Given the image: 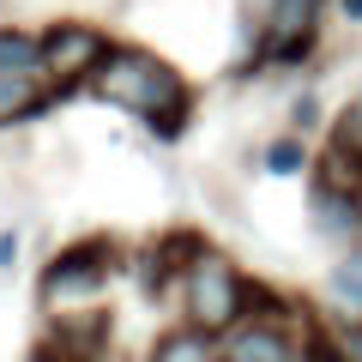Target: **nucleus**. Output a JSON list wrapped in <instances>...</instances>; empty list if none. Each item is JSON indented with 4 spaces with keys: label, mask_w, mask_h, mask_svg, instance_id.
Listing matches in <instances>:
<instances>
[{
    "label": "nucleus",
    "mask_w": 362,
    "mask_h": 362,
    "mask_svg": "<svg viewBox=\"0 0 362 362\" xmlns=\"http://www.w3.org/2000/svg\"><path fill=\"white\" fill-rule=\"evenodd\" d=\"M90 90H97L103 103L151 121L157 139H175V133L187 127V109H194L181 73L169 61H157V54H145V49H109V61L90 73Z\"/></svg>",
    "instance_id": "nucleus-1"
},
{
    "label": "nucleus",
    "mask_w": 362,
    "mask_h": 362,
    "mask_svg": "<svg viewBox=\"0 0 362 362\" xmlns=\"http://www.w3.org/2000/svg\"><path fill=\"white\" fill-rule=\"evenodd\" d=\"M247 308V278L230 266L223 254H199L194 266H187V320H194V332H230L235 320H242Z\"/></svg>",
    "instance_id": "nucleus-2"
},
{
    "label": "nucleus",
    "mask_w": 362,
    "mask_h": 362,
    "mask_svg": "<svg viewBox=\"0 0 362 362\" xmlns=\"http://www.w3.org/2000/svg\"><path fill=\"white\" fill-rule=\"evenodd\" d=\"M109 272H115V242H78V247H66V254H54L49 259V272H42V308H78V302H90V296H103V284H109Z\"/></svg>",
    "instance_id": "nucleus-3"
},
{
    "label": "nucleus",
    "mask_w": 362,
    "mask_h": 362,
    "mask_svg": "<svg viewBox=\"0 0 362 362\" xmlns=\"http://www.w3.org/2000/svg\"><path fill=\"white\" fill-rule=\"evenodd\" d=\"M37 49H42V73H49L61 90H73L78 78H90L109 61V37L90 30V25H54V30L37 37Z\"/></svg>",
    "instance_id": "nucleus-4"
},
{
    "label": "nucleus",
    "mask_w": 362,
    "mask_h": 362,
    "mask_svg": "<svg viewBox=\"0 0 362 362\" xmlns=\"http://www.w3.org/2000/svg\"><path fill=\"white\" fill-rule=\"evenodd\" d=\"M320 6H326V0H272V13H266V37H259V61L296 66L302 54L314 49Z\"/></svg>",
    "instance_id": "nucleus-5"
},
{
    "label": "nucleus",
    "mask_w": 362,
    "mask_h": 362,
    "mask_svg": "<svg viewBox=\"0 0 362 362\" xmlns=\"http://www.w3.org/2000/svg\"><path fill=\"white\" fill-rule=\"evenodd\" d=\"M109 344V314H61L54 338L42 344V362H90L97 350Z\"/></svg>",
    "instance_id": "nucleus-6"
},
{
    "label": "nucleus",
    "mask_w": 362,
    "mask_h": 362,
    "mask_svg": "<svg viewBox=\"0 0 362 362\" xmlns=\"http://www.w3.org/2000/svg\"><path fill=\"white\" fill-rule=\"evenodd\" d=\"M223 362H296V344L278 320H242L223 344Z\"/></svg>",
    "instance_id": "nucleus-7"
},
{
    "label": "nucleus",
    "mask_w": 362,
    "mask_h": 362,
    "mask_svg": "<svg viewBox=\"0 0 362 362\" xmlns=\"http://www.w3.org/2000/svg\"><path fill=\"white\" fill-rule=\"evenodd\" d=\"M314 223H320L326 235H338V242H350V235L362 230V206H356V187H314Z\"/></svg>",
    "instance_id": "nucleus-8"
},
{
    "label": "nucleus",
    "mask_w": 362,
    "mask_h": 362,
    "mask_svg": "<svg viewBox=\"0 0 362 362\" xmlns=\"http://www.w3.org/2000/svg\"><path fill=\"white\" fill-rule=\"evenodd\" d=\"M326 302H332L350 326H362V242L350 247L332 272H326Z\"/></svg>",
    "instance_id": "nucleus-9"
},
{
    "label": "nucleus",
    "mask_w": 362,
    "mask_h": 362,
    "mask_svg": "<svg viewBox=\"0 0 362 362\" xmlns=\"http://www.w3.org/2000/svg\"><path fill=\"white\" fill-rule=\"evenodd\" d=\"M49 103V90H42V73H0V127L6 121H25Z\"/></svg>",
    "instance_id": "nucleus-10"
},
{
    "label": "nucleus",
    "mask_w": 362,
    "mask_h": 362,
    "mask_svg": "<svg viewBox=\"0 0 362 362\" xmlns=\"http://www.w3.org/2000/svg\"><path fill=\"white\" fill-rule=\"evenodd\" d=\"M151 362H223V350L211 344L206 332H194V326H187V332H163L151 344Z\"/></svg>",
    "instance_id": "nucleus-11"
},
{
    "label": "nucleus",
    "mask_w": 362,
    "mask_h": 362,
    "mask_svg": "<svg viewBox=\"0 0 362 362\" xmlns=\"http://www.w3.org/2000/svg\"><path fill=\"white\" fill-rule=\"evenodd\" d=\"M0 73H42V49L25 30H0Z\"/></svg>",
    "instance_id": "nucleus-12"
},
{
    "label": "nucleus",
    "mask_w": 362,
    "mask_h": 362,
    "mask_svg": "<svg viewBox=\"0 0 362 362\" xmlns=\"http://www.w3.org/2000/svg\"><path fill=\"white\" fill-rule=\"evenodd\" d=\"M332 151L350 157V163H362V103H350L344 115H338V127H332Z\"/></svg>",
    "instance_id": "nucleus-13"
},
{
    "label": "nucleus",
    "mask_w": 362,
    "mask_h": 362,
    "mask_svg": "<svg viewBox=\"0 0 362 362\" xmlns=\"http://www.w3.org/2000/svg\"><path fill=\"white\" fill-rule=\"evenodd\" d=\"M266 169L272 175H302V169H308V151H302V139H278L266 151Z\"/></svg>",
    "instance_id": "nucleus-14"
},
{
    "label": "nucleus",
    "mask_w": 362,
    "mask_h": 362,
    "mask_svg": "<svg viewBox=\"0 0 362 362\" xmlns=\"http://www.w3.org/2000/svg\"><path fill=\"white\" fill-rule=\"evenodd\" d=\"M302 362H350V350L338 344L332 332H308V344H302Z\"/></svg>",
    "instance_id": "nucleus-15"
},
{
    "label": "nucleus",
    "mask_w": 362,
    "mask_h": 362,
    "mask_svg": "<svg viewBox=\"0 0 362 362\" xmlns=\"http://www.w3.org/2000/svg\"><path fill=\"white\" fill-rule=\"evenodd\" d=\"M290 121H296V127H314V121H320V103H314V97H302V103L290 109Z\"/></svg>",
    "instance_id": "nucleus-16"
},
{
    "label": "nucleus",
    "mask_w": 362,
    "mask_h": 362,
    "mask_svg": "<svg viewBox=\"0 0 362 362\" xmlns=\"http://www.w3.org/2000/svg\"><path fill=\"white\" fill-rule=\"evenodd\" d=\"M18 259V230H0V272Z\"/></svg>",
    "instance_id": "nucleus-17"
},
{
    "label": "nucleus",
    "mask_w": 362,
    "mask_h": 362,
    "mask_svg": "<svg viewBox=\"0 0 362 362\" xmlns=\"http://www.w3.org/2000/svg\"><path fill=\"white\" fill-rule=\"evenodd\" d=\"M344 13H350V18H362V0H344Z\"/></svg>",
    "instance_id": "nucleus-18"
}]
</instances>
